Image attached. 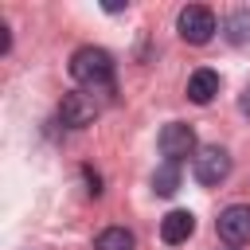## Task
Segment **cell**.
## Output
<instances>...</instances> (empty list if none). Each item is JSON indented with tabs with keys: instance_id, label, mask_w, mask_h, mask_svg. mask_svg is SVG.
Returning <instances> with one entry per match:
<instances>
[{
	"instance_id": "6da1fadb",
	"label": "cell",
	"mask_w": 250,
	"mask_h": 250,
	"mask_svg": "<svg viewBox=\"0 0 250 250\" xmlns=\"http://www.w3.org/2000/svg\"><path fill=\"white\" fill-rule=\"evenodd\" d=\"M70 78L82 82V86H90V90L113 86V59H109V51H102V47H78L70 55Z\"/></svg>"
},
{
	"instance_id": "7a4b0ae2",
	"label": "cell",
	"mask_w": 250,
	"mask_h": 250,
	"mask_svg": "<svg viewBox=\"0 0 250 250\" xmlns=\"http://www.w3.org/2000/svg\"><path fill=\"white\" fill-rule=\"evenodd\" d=\"M176 27H180V39H184V43H195V47H203V43L219 31L215 12H211L207 4H188V8H180Z\"/></svg>"
},
{
	"instance_id": "3957f363",
	"label": "cell",
	"mask_w": 250,
	"mask_h": 250,
	"mask_svg": "<svg viewBox=\"0 0 250 250\" xmlns=\"http://www.w3.org/2000/svg\"><path fill=\"white\" fill-rule=\"evenodd\" d=\"M156 145H160L164 160H172V164H184L188 156L195 160V152H199V145H195V129L184 125V121H168V125L160 129Z\"/></svg>"
},
{
	"instance_id": "277c9868",
	"label": "cell",
	"mask_w": 250,
	"mask_h": 250,
	"mask_svg": "<svg viewBox=\"0 0 250 250\" xmlns=\"http://www.w3.org/2000/svg\"><path fill=\"white\" fill-rule=\"evenodd\" d=\"M191 172H195V180H199L203 188L223 184V180L230 176V156H227V148H219V145H203V148L195 152V160H191Z\"/></svg>"
},
{
	"instance_id": "5b68a950",
	"label": "cell",
	"mask_w": 250,
	"mask_h": 250,
	"mask_svg": "<svg viewBox=\"0 0 250 250\" xmlns=\"http://www.w3.org/2000/svg\"><path fill=\"white\" fill-rule=\"evenodd\" d=\"M94 117H98V102H94V94H86V90H70V94L59 102V121H62L66 129H86V125H94Z\"/></svg>"
},
{
	"instance_id": "8992f818",
	"label": "cell",
	"mask_w": 250,
	"mask_h": 250,
	"mask_svg": "<svg viewBox=\"0 0 250 250\" xmlns=\"http://www.w3.org/2000/svg\"><path fill=\"white\" fill-rule=\"evenodd\" d=\"M215 230H219L223 242L246 246V242H250V207H246V203H230V207L215 219Z\"/></svg>"
},
{
	"instance_id": "52a82bcc",
	"label": "cell",
	"mask_w": 250,
	"mask_h": 250,
	"mask_svg": "<svg viewBox=\"0 0 250 250\" xmlns=\"http://www.w3.org/2000/svg\"><path fill=\"white\" fill-rule=\"evenodd\" d=\"M191 230H195V215H191V211H168V215L160 219V238H164L168 246L188 242Z\"/></svg>"
},
{
	"instance_id": "ba28073f",
	"label": "cell",
	"mask_w": 250,
	"mask_h": 250,
	"mask_svg": "<svg viewBox=\"0 0 250 250\" xmlns=\"http://www.w3.org/2000/svg\"><path fill=\"white\" fill-rule=\"evenodd\" d=\"M215 94H219V74H215L211 66H199V70L188 78V98H191L195 105H207Z\"/></svg>"
},
{
	"instance_id": "9c48e42d",
	"label": "cell",
	"mask_w": 250,
	"mask_h": 250,
	"mask_svg": "<svg viewBox=\"0 0 250 250\" xmlns=\"http://www.w3.org/2000/svg\"><path fill=\"white\" fill-rule=\"evenodd\" d=\"M176 188H180V164L164 160V164L152 172V191H156V195H172Z\"/></svg>"
},
{
	"instance_id": "30bf717a",
	"label": "cell",
	"mask_w": 250,
	"mask_h": 250,
	"mask_svg": "<svg viewBox=\"0 0 250 250\" xmlns=\"http://www.w3.org/2000/svg\"><path fill=\"white\" fill-rule=\"evenodd\" d=\"M94 250H133V234L125 227H105L94 238Z\"/></svg>"
},
{
	"instance_id": "8fae6325",
	"label": "cell",
	"mask_w": 250,
	"mask_h": 250,
	"mask_svg": "<svg viewBox=\"0 0 250 250\" xmlns=\"http://www.w3.org/2000/svg\"><path fill=\"white\" fill-rule=\"evenodd\" d=\"M227 39L234 43V47H242V43H250V8H238L230 20H227Z\"/></svg>"
},
{
	"instance_id": "7c38bea8",
	"label": "cell",
	"mask_w": 250,
	"mask_h": 250,
	"mask_svg": "<svg viewBox=\"0 0 250 250\" xmlns=\"http://www.w3.org/2000/svg\"><path fill=\"white\" fill-rule=\"evenodd\" d=\"M238 105H242V113H246V117H250V86H246V90H242V102H238Z\"/></svg>"
}]
</instances>
